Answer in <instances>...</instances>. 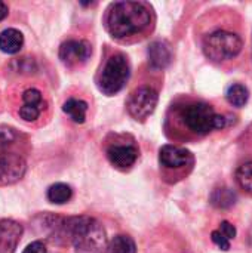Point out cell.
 I'll use <instances>...</instances> for the list:
<instances>
[{"label":"cell","mask_w":252,"mask_h":253,"mask_svg":"<svg viewBox=\"0 0 252 253\" xmlns=\"http://www.w3.org/2000/svg\"><path fill=\"white\" fill-rule=\"evenodd\" d=\"M151 22V12L141 1L113 3L107 13V30L116 39L137 36L147 30Z\"/></svg>","instance_id":"1"},{"label":"cell","mask_w":252,"mask_h":253,"mask_svg":"<svg viewBox=\"0 0 252 253\" xmlns=\"http://www.w3.org/2000/svg\"><path fill=\"white\" fill-rule=\"evenodd\" d=\"M62 231L74 246V253H107L108 240L102 225L89 216L62 221Z\"/></svg>","instance_id":"2"},{"label":"cell","mask_w":252,"mask_h":253,"mask_svg":"<svg viewBox=\"0 0 252 253\" xmlns=\"http://www.w3.org/2000/svg\"><path fill=\"white\" fill-rule=\"evenodd\" d=\"M180 119L189 132L199 136L208 135L217 129H224L227 126V119L221 114H217L206 102H193L181 107Z\"/></svg>","instance_id":"3"},{"label":"cell","mask_w":252,"mask_h":253,"mask_svg":"<svg viewBox=\"0 0 252 253\" xmlns=\"http://www.w3.org/2000/svg\"><path fill=\"white\" fill-rule=\"evenodd\" d=\"M244 47L242 39L230 31L218 30L211 33L203 40V52L214 62L229 61L236 58Z\"/></svg>","instance_id":"4"},{"label":"cell","mask_w":252,"mask_h":253,"mask_svg":"<svg viewBox=\"0 0 252 253\" xmlns=\"http://www.w3.org/2000/svg\"><path fill=\"white\" fill-rule=\"evenodd\" d=\"M131 74L129 62L123 53H116L108 58L105 62L100 77H98V89L104 95H114L120 92Z\"/></svg>","instance_id":"5"},{"label":"cell","mask_w":252,"mask_h":253,"mask_svg":"<svg viewBox=\"0 0 252 253\" xmlns=\"http://www.w3.org/2000/svg\"><path fill=\"white\" fill-rule=\"evenodd\" d=\"M159 101L157 92L150 86L135 89L128 99V111L137 120H146L156 108Z\"/></svg>","instance_id":"6"},{"label":"cell","mask_w":252,"mask_h":253,"mask_svg":"<svg viewBox=\"0 0 252 253\" xmlns=\"http://www.w3.org/2000/svg\"><path fill=\"white\" fill-rule=\"evenodd\" d=\"M27 170L25 160L15 154L0 150V187L18 182Z\"/></svg>","instance_id":"7"},{"label":"cell","mask_w":252,"mask_h":253,"mask_svg":"<svg viewBox=\"0 0 252 253\" xmlns=\"http://www.w3.org/2000/svg\"><path fill=\"white\" fill-rule=\"evenodd\" d=\"M138 156H140V150L134 144V141L132 142L117 141L107 148V157L110 163L117 169H129L131 166L135 165Z\"/></svg>","instance_id":"8"},{"label":"cell","mask_w":252,"mask_h":253,"mask_svg":"<svg viewBox=\"0 0 252 253\" xmlns=\"http://www.w3.org/2000/svg\"><path fill=\"white\" fill-rule=\"evenodd\" d=\"M159 162L166 169H187L195 165V156L192 151L177 147V145H163L159 151Z\"/></svg>","instance_id":"9"},{"label":"cell","mask_w":252,"mask_h":253,"mask_svg":"<svg viewBox=\"0 0 252 253\" xmlns=\"http://www.w3.org/2000/svg\"><path fill=\"white\" fill-rule=\"evenodd\" d=\"M92 53L91 43L86 40H67L59 47V58L65 65L85 62Z\"/></svg>","instance_id":"10"},{"label":"cell","mask_w":252,"mask_h":253,"mask_svg":"<svg viewBox=\"0 0 252 253\" xmlns=\"http://www.w3.org/2000/svg\"><path fill=\"white\" fill-rule=\"evenodd\" d=\"M22 234V227L10 219L0 221V253H13L19 237Z\"/></svg>","instance_id":"11"},{"label":"cell","mask_w":252,"mask_h":253,"mask_svg":"<svg viewBox=\"0 0 252 253\" xmlns=\"http://www.w3.org/2000/svg\"><path fill=\"white\" fill-rule=\"evenodd\" d=\"M149 62L154 70H163L172 59V52L165 42H153L147 50Z\"/></svg>","instance_id":"12"},{"label":"cell","mask_w":252,"mask_h":253,"mask_svg":"<svg viewBox=\"0 0 252 253\" xmlns=\"http://www.w3.org/2000/svg\"><path fill=\"white\" fill-rule=\"evenodd\" d=\"M24 44V36L15 28H7L0 33V50L9 55H13L21 50Z\"/></svg>","instance_id":"13"},{"label":"cell","mask_w":252,"mask_h":253,"mask_svg":"<svg viewBox=\"0 0 252 253\" xmlns=\"http://www.w3.org/2000/svg\"><path fill=\"white\" fill-rule=\"evenodd\" d=\"M62 111L74 122V123H83L86 119V111H88V104L82 99L70 98L68 101L64 102Z\"/></svg>","instance_id":"14"},{"label":"cell","mask_w":252,"mask_h":253,"mask_svg":"<svg viewBox=\"0 0 252 253\" xmlns=\"http://www.w3.org/2000/svg\"><path fill=\"white\" fill-rule=\"evenodd\" d=\"M236 203V194L230 188H217L211 194V205L217 209H229Z\"/></svg>","instance_id":"15"},{"label":"cell","mask_w":252,"mask_h":253,"mask_svg":"<svg viewBox=\"0 0 252 253\" xmlns=\"http://www.w3.org/2000/svg\"><path fill=\"white\" fill-rule=\"evenodd\" d=\"M226 98L227 101L233 105V107H245V104L248 102L250 99V90L241 84V83H235L232 84L229 89H227V93H226Z\"/></svg>","instance_id":"16"},{"label":"cell","mask_w":252,"mask_h":253,"mask_svg":"<svg viewBox=\"0 0 252 253\" xmlns=\"http://www.w3.org/2000/svg\"><path fill=\"white\" fill-rule=\"evenodd\" d=\"M73 196V190L67 184H53L48 190V200L55 205H64L67 203Z\"/></svg>","instance_id":"17"},{"label":"cell","mask_w":252,"mask_h":253,"mask_svg":"<svg viewBox=\"0 0 252 253\" xmlns=\"http://www.w3.org/2000/svg\"><path fill=\"white\" fill-rule=\"evenodd\" d=\"M108 252L110 253H137L135 242L125 234H117L111 239L108 243Z\"/></svg>","instance_id":"18"},{"label":"cell","mask_w":252,"mask_h":253,"mask_svg":"<svg viewBox=\"0 0 252 253\" xmlns=\"http://www.w3.org/2000/svg\"><path fill=\"white\" fill-rule=\"evenodd\" d=\"M236 179L245 191L252 194V162H248L242 166H239L236 172Z\"/></svg>","instance_id":"19"},{"label":"cell","mask_w":252,"mask_h":253,"mask_svg":"<svg viewBox=\"0 0 252 253\" xmlns=\"http://www.w3.org/2000/svg\"><path fill=\"white\" fill-rule=\"evenodd\" d=\"M42 110H43V105H25L24 104L19 108V116L25 122H34L36 119H39Z\"/></svg>","instance_id":"20"},{"label":"cell","mask_w":252,"mask_h":253,"mask_svg":"<svg viewBox=\"0 0 252 253\" xmlns=\"http://www.w3.org/2000/svg\"><path fill=\"white\" fill-rule=\"evenodd\" d=\"M22 101L25 105H43V96L42 92L37 89H27L22 93Z\"/></svg>","instance_id":"21"},{"label":"cell","mask_w":252,"mask_h":253,"mask_svg":"<svg viewBox=\"0 0 252 253\" xmlns=\"http://www.w3.org/2000/svg\"><path fill=\"white\" fill-rule=\"evenodd\" d=\"M16 139V132L12 127L0 126V150H4L7 145L13 144Z\"/></svg>","instance_id":"22"},{"label":"cell","mask_w":252,"mask_h":253,"mask_svg":"<svg viewBox=\"0 0 252 253\" xmlns=\"http://www.w3.org/2000/svg\"><path fill=\"white\" fill-rule=\"evenodd\" d=\"M211 239H212V242H214L221 251L227 252V251L230 249V240H229L220 230L212 231V233H211Z\"/></svg>","instance_id":"23"},{"label":"cell","mask_w":252,"mask_h":253,"mask_svg":"<svg viewBox=\"0 0 252 253\" xmlns=\"http://www.w3.org/2000/svg\"><path fill=\"white\" fill-rule=\"evenodd\" d=\"M230 242L236 237V228L230 224V222H227V221H223L221 224H220V228H218Z\"/></svg>","instance_id":"24"},{"label":"cell","mask_w":252,"mask_h":253,"mask_svg":"<svg viewBox=\"0 0 252 253\" xmlns=\"http://www.w3.org/2000/svg\"><path fill=\"white\" fill-rule=\"evenodd\" d=\"M22 253H46V248L42 242H33L24 249Z\"/></svg>","instance_id":"25"},{"label":"cell","mask_w":252,"mask_h":253,"mask_svg":"<svg viewBox=\"0 0 252 253\" xmlns=\"http://www.w3.org/2000/svg\"><path fill=\"white\" fill-rule=\"evenodd\" d=\"M7 12H9L7 4H6V3H3V1H0V21H3V19L7 16Z\"/></svg>","instance_id":"26"}]
</instances>
